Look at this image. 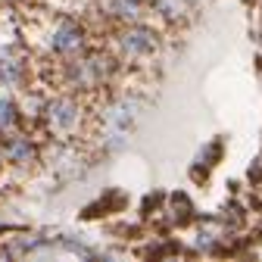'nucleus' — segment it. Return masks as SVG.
<instances>
[{"instance_id":"obj_1","label":"nucleus","mask_w":262,"mask_h":262,"mask_svg":"<svg viewBox=\"0 0 262 262\" xmlns=\"http://www.w3.org/2000/svg\"><path fill=\"white\" fill-rule=\"evenodd\" d=\"M50 122H56L59 128L72 125V122H75V113H72V106H69V103H56V106L50 110Z\"/></svg>"},{"instance_id":"obj_4","label":"nucleus","mask_w":262,"mask_h":262,"mask_svg":"<svg viewBox=\"0 0 262 262\" xmlns=\"http://www.w3.org/2000/svg\"><path fill=\"white\" fill-rule=\"evenodd\" d=\"M138 10H141V0H116V13L125 19H135Z\"/></svg>"},{"instance_id":"obj_3","label":"nucleus","mask_w":262,"mask_h":262,"mask_svg":"<svg viewBox=\"0 0 262 262\" xmlns=\"http://www.w3.org/2000/svg\"><path fill=\"white\" fill-rule=\"evenodd\" d=\"M75 44H78L75 31H72L69 25H62V28L56 31V47H59V50H69V47H75Z\"/></svg>"},{"instance_id":"obj_2","label":"nucleus","mask_w":262,"mask_h":262,"mask_svg":"<svg viewBox=\"0 0 262 262\" xmlns=\"http://www.w3.org/2000/svg\"><path fill=\"white\" fill-rule=\"evenodd\" d=\"M125 47H131V50H150L153 47V38L147 35V31H135V35L125 38Z\"/></svg>"},{"instance_id":"obj_5","label":"nucleus","mask_w":262,"mask_h":262,"mask_svg":"<svg viewBox=\"0 0 262 262\" xmlns=\"http://www.w3.org/2000/svg\"><path fill=\"white\" fill-rule=\"evenodd\" d=\"M13 122V106L7 100H0V125H10Z\"/></svg>"}]
</instances>
